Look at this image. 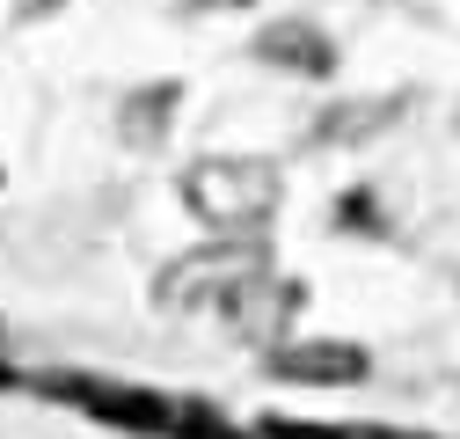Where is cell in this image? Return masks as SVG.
Segmentation results:
<instances>
[{
    "instance_id": "obj_1",
    "label": "cell",
    "mask_w": 460,
    "mask_h": 439,
    "mask_svg": "<svg viewBox=\"0 0 460 439\" xmlns=\"http://www.w3.org/2000/svg\"><path fill=\"white\" fill-rule=\"evenodd\" d=\"M176 198L212 242H263V228L285 205V169L278 154H198L176 176Z\"/></svg>"
},
{
    "instance_id": "obj_2",
    "label": "cell",
    "mask_w": 460,
    "mask_h": 439,
    "mask_svg": "<svg viewBox=\"0 0 460 439\" xmlns=\"http://www.w3.org/2000/svg\"><path fill=\"white\" fill-rule=\"evenodd\" d=\"M263 271H278L270 242H198V249L168 256L154 271V308L161 315H205V308L219 315L249 279H263Z\"/></svg>"
},
{
    "instance_id": "obj_3",
    "label": "cell",
    "mask_w": 460,
    "mask_h": 439,
    "mask_svg": "<svg viewBox=\"0 0 460 439\" xmlns=\"http://www.w3.org/2000/svg\"><path fill=\"white\" fill-rule=\"evenodd\" d=\"M300 315H307V279H293V271H263V279H249L234 300L219 308V322L234 329L256 359L278 352V345H293Z\"/></svg>"
},
{
    "instance_id": "obj_4",
    "label": "cell",
    "mask_w": 460,
    "mask_h": 439,
    "mask_svg": "<svg viewBox=\"0 0 460 439\" xmlns=\"http://www.w3.org/2000/svg\"><path fill=\"white\" fill-rule=\"evenodd\" d=\"M263 373L285 389H358V381H373V352L351 337H293L263 352Z\"/></svg>"
},
{
    "instance_id": "obj_5",
    "label": "cell",
    "mask_w": 460,
    "mask_h": 439,
    "mask_svg": "<svg viewBox=\"0 0 460 439\" xmlns=\"http://www.w3.org/2000/svg\"><path fill=\"white\" fill-rule=\"evenodd\" d=\"M249 59L270 67V74H293V81H336L343 51H336V37L314 15H278V22H263L249 37Z\"/></svg>"
},
{
    "instance_id": "obj_6",
    "label": "cell",
    "mask_w": 460,
    "mask_h": 439,
    "mask_svg": "<svg viewBox=\"0 0 460 439\" xmlns=\"http://www.w3.org/2000/svg\"><path fill=\"white\" fill-rule=\"evenodd\" d=\"M402 118H410V88H380V95H336L314 110L307 139L314 147H373L380 132H394Z\"/></svg>"
},
{
    "instance_id": "obj_7",
    "label": "cell",
    "mask_w": 460,
    "mask_h": 439,
    "mask_svg": "<svg viewBox=\"0 0 460 439\" xmlns=\"http://www.w3.org/2000/svg\"><path fill=\"white\" fill-rule=\"evenodd\" d=\"M176 110H183V81H139L118 103V139L132 154H161V139L176 132Z\"/></svg>"
},
{
    "instance_id": "obj_8",
    "label": "cell",
    "mask_w": 460,
    "mask_h": 439,
    "mask_svg": "<svg viewBox=\"0 0 460 439\" xmlns=\"http://www.w3.org/2000/svg\"><path fill=\"white\" fill-rule=\"evenodd\" d=\"M256 439H336V432H307V425H278V417H263Z\"/></svg>"
},
{
    "instance_id": "obj_9",
    "label": "cell",
    "mask_w": 460,
    "mask_h": 439,
    "mask_svg": "<svg viewBox=\"0 0 460 439\" xmlns=\"http://www.w3.org/2000/svg\"><path fill=\"white\" fill-rule=\"evenodd\" d=\"M59 8H66V0H22L15 15H22V22H44V15H59Z\"/></svg>"
},
{
    "instance_id": "obj_10",
    "label": "cell",
    "mask_w": 460,
    "mask_h": 439,
    "mask_svg": "<svg viewBox=\"0 0 460 439\" xmlns=\"http://www.w3.org/2000/svg\"><path fill=\"white\" fill-rule=\"evenodd\" d=\"M190 8H256V0H190Z\"/></svg>"
},
{
    "instance_id": "obj_11",
    "label": "cell",
    "mask_w": 460,
    "mask_h": 439,
    "mask_svg": "<svg viewBox=\"0 0 460 439\" xmlns=\"http://www.w3.org/2000/svg\"><path fill=\"white\" fill-rule=\"evenodd\" d=\"M453 132H460V103H453Z\"/></svg>"
},
{
    "instance_id": "obj_12",
    "label": "cell",
    "mask_w": 460,
    "mask_h": 439,
    "mask_svg": "<svg viewBox=\"0 0 460 439\" xmlns=\"http://www.w3.org/2000/svg\"><path fill=\"white\" fill-rule=\"evenodd\" d=\"M0 184H8V169H0Z\"/></svg>"
}]
</instances>
